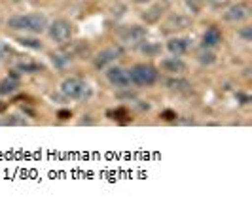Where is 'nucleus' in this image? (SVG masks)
Returning a JSON list of instances; mask_svg holds the SVG:
<instances>
[{
  "mask_svg": "<svg viewBox=\"0 0 252 221\" xmlns=\"http://www.w3.org/2000/svg\"><path fill=\"white\" fill-rule=\"evenodd\" d=\"M189 44H191V40L189 38H171L169 42H167V49L171 51V55H184L186 51H188Z\"/></svg>",
  "mask_w": 252,
  "mask_h": 221,
  "instance_id": "f8f14e48",
  "label": "nucleus"
},
{
  "mask_svg": "<svg viewBox=\"0 0 252 221\" xmlns=\"http://www.w3.org/2000/svg\"><path fill=\"white\" fill-rule=\"evenodd\" d=\"M161 117H163L165 121H175V119H177L178 115H177V113H175L173 110H165L163 113H161Z\"/></svg>",
  "mask_w": 252,
  "mask_h": 221,
  "instance_id": "bb28decb",
  "label": "nucleus"
},
{
  "mask_svg": "<svg viewBox=\"0 0 252 221\" xmlns=\"http://www.w3.org/2000/svg\"><path fill=\"white\" fill-rule=\"evenodd\" d=\"M51 62H53V66L55 68H59V70H63L68 66V62L72 59V55L70 53H63V51H59V53H51Z\"/></svg>",
  "mask_w": 252,
  "mask_h": 221,
  "instance_id": "dca6fc26",
  "label": "nucleus"
},
{
  "mask_svg": "<svg viewBox=\"0 0 252 221\" xmlns=\"http://www.w3.org/2000/svg\"><path fill=\"white\" fill-rule=\"evenodd\" d=\"M189 25H191V19H189L188 15H182V13H173V15L167 19L165 28H167V30H180V28H188Z\"/></svg>",
  "mask_w": 252,
  "mask_h": 221,
  "instance_id": "ddd939ff",
  "label": "nucleus"
},
{
  "mask_svg": "<svg viewBox=\"0 0 252 221\" xmlns=\"http://www.w3.org/2000/svg\"><path fill=\"white\" fill-rule=\"evenodd\" d=\"M17 42L23 46V48H29V49H44V44L38 40V38H17Z\"/></svg>",
  "mask_w": 252,
  "mask_h": 221,
  "instance_id": "aec40b11",
  "label": "nucleus"
},
{
  "mask_svg": "<svg viewBox=\"0 0 252 221\" xmlns=\"http://www.w3.org/2000/svg\"><path fill=\"white\" fill-rule=\"evenodd\" d=\"M108 117L110 119H122V117H127V111L126 110H116V111H108Z\"/></svg>",
  "mask_w": 252,
  "mask_h": 221,
  "instance_id": "a878e982",
  "label": "nucleus"
},
{
  "mask_svg": "<svg viewBox=\"0 0 252 221\" xmlns=\"http://www.w3.org/2000/svg\"><path fill=\"white\" fill-rule=\"evenodd\" d=\"M161 15H163V6L161 4H156V6L148 8L146 12H142V19L148 25H154L161 19Z\"/></svg>",
  "mask_w": 252,
  "mask_h": 221,
  "instance_id": "2eb2a0df",
  "label": "nucleus"
},
{
  "mask_svg": "<svg viewBox=\"0 0 252 221\" xmlns=\"http://www.w3.org/2000/svg\"><path fill=\"white\" fill-rule=\"evenodd\" d=\"M207 0H186V4H188L189 12L191 13H199L203 8V4H205Z\"/></svg>",
  "mask_w": 252,
  "mask_h": 221,
  "instance_id": "5701e85b",
  "label": "nucleus"
},
{
  "mask_svg": "<svg viewBox=\"0 0 252 221\" xmlns=\"http://www.w3.org/2000/svg\"><path fill=\"white\" fill-rule=\"evenodd\" d=\"M57 115H59V119H68V117H70L72 113H70L68 110H61L59 113H57Z\"/></svg>",
  "mask_w": 252,
  "mask_h": 221,
  "instance_id": "c756f323",
  "label": "nucleus"
},
{
  "mask_svg": "<svg viewBox=\"0 0 252 221\" xmlns=\"http://www.w3.org/2000/svg\"><path fill=\"white\" fill-rule=\"evenodd\" d=\"M61 93L64 98H70V100H84L91 95V89L80 78H66L61 83Z\"/></svg>",
  "mask_w": 252,
  "mask_h": 221,
  "instance_id": "7ed1b4c3",
  "label": "nucleus"
},
{
  "mask_svg": "<svg viewBox=\"0 0 252 221\" xmlns=\"http://www.w3.org/2000/svg\"><path fill=\"white\" fill-rule=\"evenodd\" d=\"M131 2H135V4H146V2H150V0H131Z\"/></svg>",
  "mask_w": 252,
  "mask_h": 221,
  "instance_id": "2f4dec72",
  "label": "nucleus"
},
{
  "mask_svg": "<svg viewBox=\"0 0 252 221\" xmlns=\"http://www.w3.org/2000/svg\"><path fill=\"white\" fill-rule=\"evenodd\" d=\"M118 38L122 44L126 46H140L146 38H148V30L146 27H140V25H131V27H122L118 30Z\"/></svg>",
  "mask_w": 252,
  "mask_h": 221,
  "instance_id": "39448f33",
  "label": "nucleus"
},
{
  "mask_svg": "<svg viewBox=\"0 0 252 221\" xmlns=\"http://www.w3.org/2000/svg\"><path fill=\"white\" fill-rule=\"evenodd\" d=\"M197 61L201 62L203 66H211V64H215L216 62V55L211 51V49H203L201 53L197 55Z\"/></svg>",
  "mask_w": 252,
  "mask_h": 221,
  "instance_id": "6ab92c4d",
  "label": "nucleus"
},
{
  "mask_svg": "<svg viewBox=\"0 0 252 221\" xmlns=\"http://www.w3.org/2000/svg\"><path fill=\"white\" fill-rule=\"evenodd\" d=\"M251 17V8H249V4H231L229 8H227L226 12H224V19H226L227 23H243V21H247Z\"/></svg>",
  "mask_w": 252,
  "mask_h": 221,
  "instance_id": "6e6552de",
  "label": "nucleus"
},
{
  "mask_svg": "<svg viewBox=\"0 0 252 221\" xmlns=\"http://www.w3.org/2000/svg\"><path fill=\"white\" fill-rule=\"evenodd\" d=\"M48 32L55 44L64 46L72 40V23L66 19H55L51 25H48Z\"/></svg>",
  "mask_w": 252,
  "mask_h": 221,
  "instance_id": "20e7f679",
  "label": "nucleus"
},
{
  "mask_svg": "<svg viewBox=\"0 0 252 221\" xmlns=\"http://www.w3.org/2000/svg\"><path fill=\"white\" fill-rule=\"evenodd\" d=\"M161 68H163L165 72L173 74V76H180V74H184L188 70V64L182 61L180 57L173 55V57H167V59L161 61Z\"/></svg>",
  "mask_w": 252,
  "mask_h": 221,
  "instance_id": "1a4fd4ad",
  "label": "nucleus"
},
{
  "mask_svg": "<svg viewBox=\"0 0 252 221\" xmlns=\"http://www.w3.org/2000/svg\"><path fill=\"white\" fill-rule=\"evenodd\" d=\"M0 125H10V127H17V125H27L25 117L21 115H8L4 119H0Z\"/></svg>",
  "mask_w": 252,
  "mask_h": 221,
  "instance_id": "412c9836",
  "label": "nucleus"
},
{
  "mask_svg": "<svg viewBox=\"0 0 252 221\" xmlns=\"http://www.w3.org/2000/svg\"><path fill=\"white\" fill-rule=\"evenodd\" d=\"M17 70L19 72H23V74H40L42 70H44V66L42 64H38V62H19L17 64Z\"/></svg>",
  "mask_w": 252,
  "mask_h": 221,
  "instance_id": "f3484780",
  "label": "nucleus"
},
{
  "mask_svg": "<svg viewBox=\"0 0 252 221\" xmlns=\"http://www.w3.org/2000/svg\"><path fill=\"white\" fill-rule=\"evenodd\" d=\"M122 48H118V46H112V48H106L102 49V51H99L95 57H93V64H95V68H99V70H102V68H106L108 64H112V62H116L120 57H122Z\"/></svg>",
  "mask_w": 252,
  "mask_h": 221,
  "instance_id": "0eeeda50",
  "label": "nucleus"
},
{
  "mask_svg": "<svg viewBox=\"0 0 252 221\" xmlns=\"http://www.w3.org/2000/svg\"><path fill=\"white\" fill-rule=\"evenodd\" d=\"M167 89L173 91V93L182 95V93H189L191 91V83H189L188 80H184V78H169L167 80Z\"/></svg>",
  "mask_w": 252,
  "mask_h": 221,
  "instance_id": "4468645a",
  "label": "nucleus"
},
{
  "mask_svg": "<svg viewBox=\"0 0 252 221\" xmlns=\"http://www.w3.org/2000/svg\"><path fill=\"white\" fill-rule=\"evenodd\" d=\"M237 100H239V104H249L251 97L249 95H243V93H237Z\"/></svg>",
  "mask_w": 252,
  "mask_h": 221,
  "instance_id": "c85d7f7f",
  "label": "nucleus"
},
{
  "mask_svg": "<svg viewBox=\"0 0 252 221\" xmlns=\"http://www.w3.org/2000/svg\"><path fill=\"white\" fill-rule=\"evenodd\" d=\"M140 51L144 55H148V57H156V55L161 53V46L159 44H152V42H142L140 44Z\"/></svg>",
  "mask_w": 252,
  "mask_h": 221,
  "instance_id": "a211bd4d",
  "label": "nucleus"
},
{
  "mask_svg": "<svg viewBox=\"0 0 252 221\" xmlns=\"http://www.w3.org/2000/svg\"><path fill=\"white\" fill-rule=\"evenodd\" d=\"M10 55H13L12 46H10V44H6V42H0V61L10 59Z\"/></svg>",
  "mask_w": 252,
  "mask_h": 221,
  "instance_id": "4be33fe9",
  "label": "nucleus"
},
{
  "mask_svg": "<svg viewBox=\"0 0 252 221\" xmlns=\"http://www.w3.org/2000/svg\"><path fill=\"white\" fill-rule=\"evenodd\" d=\"M227 0H211V4L215 6V8H220V6H224Z\"/></svg>",
  "mask_w": 252,
  "mask_h": 221,
  "instance_id": "7c9ffc66",
  "label": "nucleus"
},
{
  "mask_svg": "<svg viewBox=\"0 0 252 221\" xmlns=\"http://www.w3.org/2000/svg\"><path fill=\"white\" fill-rule=\"evenodd\" d=\"M129 76H131V85L135 87H150L158 82L159 78V72L156 66L152 64H135L131 70H129Z\"/></svg>",
  "mask_w": 252,
  "mask_h": 221,
  "instance_id": "f03ea898",
  "label": "nucleus"
},
{
  "mask_svg": "<svg viewBox=\"0 0 252 221\" xmlns=\"http://www.w3.org/2000/svg\"><path fill=\"white\" fill-rule=\"evenodd\" d=\"M106 80L108 83L118 89H129L131 87V76H129V70L127 68H122V66H112L106 70Z\"/></svg>",
  "mask_w": 252,
  "mask_h": 221,
  "instance_id": "423d86ee",
  "label": "nucleus"
},
{
  "mask_svg": "<svg viewBox=\"0 0 252 221\" xmlns=\"http://www.w3.org/2000/svg\"><path fill=\"white\" fill-rule=\"evenodd\" d=\"M80 59H86V55H89V46L86 44H78V53H76Z\"/></svg>",
  "mask_w": 252,
  "mask_h": 221,
  "instance_id": "393cba45",
  "label": "nucleus"
},
{
  "mask_svg": "<svg viewBox=\"0 0 252 221\" xmlns=\"http://www.w3.org/2000/svg\"><path fill=\"white\" fill-rule=\"evenodd\" d=\"M220 44H222V32H220V28H218V27L207 28V32L203 34L201 48L203 49H215V48H218Z\"/></svg>",
  "mask_w": 252,
  "mask_h": 221,
  "instance_id": "9d476101",
  "label": "nucleus"
},
{
  "mask_svg": "<svg viewBox=\"0 0 252 221\" xmlns=\"http://www.w3.org/2000/svg\"><path fill=\"white\" fill-rule=\"evenodd\" d=\"M10 2H13V4H19V2H25V0H10Z\"/></svg>",
  "mask_w": 252,
  "mask_h": 221,
  "instance_id": "473e14b6",
  "label": "nucleus"
},
{
  "mask_svg": "<svg viewBox=\"0 0 252 221\" xmlns=\"http://www.w3.org/2000/svg\"><path fill=\"white\" fill-rule=\"evenodd\" d=\"M237 36L243 40V42H251L252 40V27H241L237 30Z\"/></svg>",
  "mask_w": 252,
  "mask_h": 221,
  "instance_id": "b1692460",
  "label": "nucleus"
},
{
  "mask_svg": "<svg viewBox=\"0 0 252 221\" xmlns=\"http://www.w3.org/2000/svg\"><path fill=\"white\" fill-rule=\"evenodd\" d=\"M175 121L178 123V125H193V117H188V115H186V117H180V119H175Z\"/></svg>",
  "mask_w": 252,
  "mask_h": 221,
  "instance_id": "cd10ccee",
  "label": "nucleus"
},
{
  "mask_svg": "<svg viewBox=\"0 0 252 221\" xmlns=\"http://www.w3.org/2000/svg\"><path fill=\"white\" fill-rule=\"evenodd\" d=\"M17 87H19V76H17V72H10V76H6L0 82V97L12 95L17 91Z\"/></svg>",
  "mask_w": 252,
  "mask_h": 221,
  "instance_id": "9b49d317",
  "label": "nucleus"
},
{
  "mask_svg": "<svg viewBox=\"0 0 252 221\" xmlns=\"http://www.w3.org/2000/svg\"><path fill=\"white\" fill-rule=\"evenodd\" d=\"M48 19L44 13H27V15H13L6 21L10 30H25L31 34H42L48 30Z\"/></svg>",
  "mask_w": 252,
  "mask_h": 221,
  "instance_id": "f257e3e1",
  "label": "nucleus"
}]
</instances>
